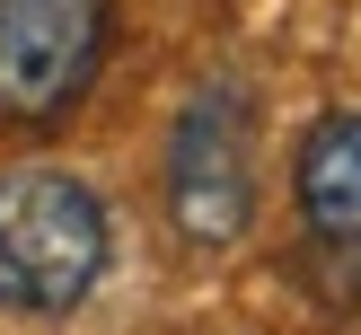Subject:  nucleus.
Segmentation results:
<instances>
[{"instance_id":"1","label":"nucleus","mask_w":361,"mask_h":335,"mask_svg":"<svg viewBox=\"0 0 361 335\" xmlns=\"http://www.w3.org/2000/svg\"><path fill=\"white\" fill-rule=\"evenodd\" d=\"M115 264V212L71 168H0V317H71Z\"/></svg>"},{"instance_id":"2","label":"nucleus","mask_w":361,"mask_h":335,"mask_svg":"<svg viewBox=\"0 0 361 335\" xmlns=\"http://www.w3.org/2000/svg\"><path fill=\"white\" fill-rule=\"evenodd\" d=\"M159 194H168V229L185 247H238L256 221V88L212 71L168 123L159 150Z\"/></svg>"},{"instance_id":"3","label":"nucleus","mask_w":361,"mask_h":335,"mask_svg":"<svg viewBox=\"0 0 361 335\" xmlns=\"http://www.w3.org/2000/svg\"><path fill=\"white\" fill-rule=\"evenodd\" d=\"M115 9L106 0H0V133H44L97 88Z\"/></svg>"},{"instance_id":"4","label":"nucleus","mask_w":361,"mask_h":335,"mask_svg":"<svg viewBox=\"0 0 361 335\" xmlns=\"http://www.w3.org/2000/svg\"><path fill=\"white\" fill-rule=\"evenodd\" d=\"M291 203H300V229L317 247H353L361 238V106H335V115H317L300 133Z\"/></svg>"},{"instance_id":"5","label":"nucleus","mask_w":361,"mask_h":335,"mask_svg":"<svg viewBox=\"0 0 361 335\" xmlns=\"http://www.w3.org/2000/svg\"><path fill=\"white\" fill-rule=\"evenodd\" d=\"M317 291H326L335 309H361V238H353V247H326V274H317Z\"/></svg>"}]
</instances>
